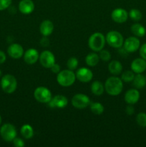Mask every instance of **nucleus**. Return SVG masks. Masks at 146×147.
I'll use <instances>...</instances> for the list:
<instances>
[{
  "label": "nucleus",
  "instance_id": "nucleus-36",
  "mask_svg": "<svg viewBox=\"0 0 146 147\" xmlns=\"http://www.w3.org/2000/svg\"><path fill=\"white\" fill-rule=\"evenodd\" d=\"M125 112L127 115H129V116H131V115H133V113H135V109H134V107L133 106V105L129 104L128 106L126 107Z\"/></svg>",
  "mask_w": 146,
  "mask_h": 147
},
{
  "label": "nucleus",
  "instance_id": "nucleus-15",
  "mask_svg": "<svg viewBox=\"0 0 146 147\" xmlns=\"http://www.w3.org/2000/svg\"><path fill=\"white\" fill-rule=\"evenodd\" d=\"M24 60L29 65H33L37 63L40 57L38 51L34 48H29L24 53Z\"/></svg>",
  "mask_w": 146,
  "mask_h": 147
},
{
  "label": "nucleus",
  "instance_id": "nucleus-37",
  "mask_svg": "<svg viewBox=\"0 0 146 147\" xmlns=\"http://www.w3.org/2000/svg\"><path fill=\"white\" fill-rule=\"evenodd\" d=\"M40 43H41L42 46H43V47H47V46H48L49 44H50V40H49V39L47 38V37L43 36L42 39L41 41H40Z\"/></svg>",
  "mask_w": 146,
  "mask_h": 147
},
{
  "label": "nucleus",
  "instance_id": "nucleus-24",
  "mask_svg": "<svg viewBox=\"0 0 146 147\" xmlns=\"http://www.w3.org/2000/svg\"><path fill=\"white\" fill-rule=\"evenodd\" d=\"M100 57L99 55H97L95 53H90L86 56L85 62L86 64L90 67H94L98 64L100 61Z\"/></svg>",
  "mask_w": 146,
  "mask_h": 147
},
{
  "label": "nucleus",
  "instance_id": "nucleus-14",
  "mask_svg": "<svg viewBox=\"0 0 146 147\" xmlns=\"http://www.w3.org/2000/svg\"><path fill=\"white\" fill-rule=\"evenodd\" d=\"M8 55L14 59H19L24 55V49L21 45L13 43L9 46L7 49Z\"/></svg>",
  "mask_w": 146,
  "mask_h": 147
},
{
  "label": "nucleus",
  "instance_id": "nucleus-10",
  "mask_svg": "<svg viewBox=\"0 0 146 147\" xmlns=\"http://www.w3.org/2000/svg\"><path fill=\"white\" fill-rule=\"evenodd\" d=\"M140 46V41L137 37H130L126 39L123 43V47L126 51L130 53H135Z\"/></svg>",
  "mask_w": 146,
  "mask_h": 147
},
{
  "label": "nucleus",
  "instance_id": "nucleus-3",
  "mask_svg": "<svg viewBox=\"0 0 146 147\" xmlns=\"http://www.w3.org/2000/svg\"><path fill=\"white\" fill-rule=\"evenodd\" d=\"M106 39L100 32H94L88 40V46L92 51L100 52L104 47Z\"/></svg>",
  "mask_w": 146,
  "mask_h": 147
},
{
  "label": "nucleus",
  "instance_id": "nucleus-29",
  "mask_svg": "<svg viewBox=\"0 0 146 147\" xmlns=\"http://www.w3.org/2000/svg\"><path fill=\"white\" fill-rule=\"evenodd\" d=\"M136 122L141 127H146V113L140 112L136 116Z\"/></svg>",
  "mask_w": 146,
  "mask_h": 147
},
{
  "label": "nucleus",
  "instance_id": "nucleus-13",
  "mask_svg": "<svg viewBox=\"0 0 146 147\" xmlns=\"http://www.w3.org/2000/svg\"><path fill=\"white\" fill-rule=\"evenodd\" d=\"M76 78L82 83H89L93 78V73L87 67H81L76 72Z\"/></svg>",
  "mask_w": 146,
  "mask_h": 147
},
{
  "label": "nucleus",
  "instance_id": "nucleus-7",
  "mask_svg": "<svg viewBox=\"0 0 146 147\" xmlns=\"http://www.w3.org/2000/svg\"><path fill=\"white\" fill-rule=\"evenodd\" d=\"M34 96L39 103H48L52 99V93L47 88L40 86L34 90Z\"/></svg>",
  "mask_w": 146,
  "mask_h": 147
},
{
  "label": "nucleus",
  "instance_id": "nucleus-16",
  "mask_svg": "<svg viewBox=\"0 0 146 147\" xmlns=\"http://www.w3.org/2000/svg\"><path fill=\"white\" fill-rule=\"evenodd\" d=\"M124 98L127 104L134 105L137 103L140 99V93L136 88L130 89L125 93Z\"/></svg>",
  "mask_w": 146,
  "mask_h": 147
},
{
  "label": "nucleus",
  "instance_id": "nucleus-18",
  "mask_svg": "<svg viewBox=\"0 0 146 147\" xmlns=\"http://www.w3.org/2000/svg\"><path fill=\"white\" fill-rule=\"evenodd\" d=\"M34 4L31 0H21L19 3V10L23 14H29L34 11Z\"/></svg>",
  "mask_w": 146,
  "mask_h": 147
},
{
  "label": "nucleus",
  "instance_id": "nucleus-27",
  "mask_svg": "<svg viewBox=\"0 0 146 147\" xmlns=\"http://www.w3.org/2000/svg\"><path fill=\"white\" fill-rule=\"evenodd\" d=\"M128 17H130L132 20L134 22H139L142 20L143 14L139 9H132L128 13Z\"/></svg>",
  "mask_w": 146,
  "mask_h": 147
},
{
  "label": "nucleus",
  "instance_id": "nucleus-30",
  "mask_svg": "<svg viewBox=\"0 0 146 147\" xmlns=\"http://www.w3.org/2000/svg\"><path fill=\"white\" fill-rule=\"evenodd\" d=\"M78 60L76 57H70L67 62V67H68L69 70H75L77 67V66H78Z\"/></svg>",
  "mask_w": 146,
  "mask_h": 147
},
{
  "label": "nucleus",
  "instance_id": "nucleus-41",
  "mask_svg": "<svg viewBox=\"0 0 146 147\" xmlns=\"http://www.w3.org/2000/svg\"><path fill=\"white\" fill-rule=\"evenodd\" d=\"M145 78H146V76H145Z\"/></svg>",
  "mask_w": 146,
  "mask_h": 147
},
{
  "label": "nucleus",
  "instance_id": "nucleus-11",
  "mask_svg": "<svg viewBox=\"0 0 146 147\" xmlns=\"http://www.w3.org/2000/svg\"><path fill=\"white\" fill-rule=\"evenodd\" d=\"M47 104L52 109H64L68 104V99L62 95H57L54 98H52L51 100Z\"/></svg>",
  "mask_w": 146,
  "mask_h": 147
},
{
  "label": "nucleus",
  "instance_id": "nucleus-6",
  "mask_svg": "<svg viewBox=\"0 0 146 147\" xmlns=\"http://www.w3.org/2000/svg\"><path fill=\"white\" fill-rule=\"evenodd\" d=\"M0 135L5 142H12L17 137V129L11 123H4L0 129Z\"/></svg>",
  "mask_w": 146,
  "mask_h": 147
},
{
  "label": "nucleus",
  "instance_id": "nucleus-20",
  "mask_svg": "<svg viewBox=\"0 0 146 147\" xmlns=\"http://www.w3.org/2000/svg\"><path fill=\"white\" fill-rule=\"evenodd\" d=\"M108 70L113 76H118L123 71V65L118 60H112L108 65Z\"/></svg>",
  "mask_w": 146,
  "mask_h": 147
},
{
  "label": "nucleus",
  "instance_id": "nucleus-22",
  "mask_svg": "<svg viewBox=\"0 0 146 147\" xmlns=\"http://www.w3.org/2000/svg\"><path fill=\"white\" fill-rule=\"evenodd\" d=\"M131 32L135 37H143L146 34V30L144 26L139 23H135L132 25Z\"/></svg>",
  "mask_w": 146,
  "mask_h": 147
},
{
  "label": "nucleus",
  "instance_id": "nucleus-25",
  "mask_svg": "<svg viewBox=\"0 0 146 147\" xmlns=\"http://www.w3.org/2000/svg\"><path fill=\"white\" fill-rule=\"evenodd\" d=\"M21 134L24 139H29L34 136V129L29 124H24L20 129Z\"/></svg>",
  "mask_w": 146,
  "mask_h": 147
},
{
  "label": "nucleus",
  "instance_id": "nucleus-33",
  "mask_svg": "<svg viewBox=\"0 0 146 147\" xmlns=\"http://www.w3.org/2000/svg\"><path fill=\"white\" fill-rule=\"evenodd\" d=\"M12 142L14 146L16 147H24L25 146V143H24V140L20 139V138H14V140L12 141Z\"/></svg>",
  "mask_w": 146,
  "mask_h": 147
},
{
  "label": "nucleus",
  "instance_id": "nucleus-2",
  "mask_svg": "<svg viewBox=\"0 0 146 147\" xmlns=\"http://www.w3.org/2000/svg\"><path fill=\"white\" fill-rule=\"evenodd\" d=\"M76 80V75L71 70H61L57 74V81L62 87H70L72 86Z\"/></svg>",
  "mask_w": 146,
  "mask_h": 147
},
{
  "label": "nucleus",
  "instance_id": "nucleus-26",
  "mask_svg": "<svg viewBox=\"0 0 146 147\" xmlns=\"http://www.w3.org/2000/svg\"><path fill=\"white\" fill-rule=\"evenodd\" d=\"M90 110L94 114L101 115L104 112V106L102 103L98 102L90 103Z\"/></svg>",
  "mask_w": 146,
  "mask_h": 147
},
{
  "label": "nucleus",
  "instance_id": "nucleus-4",
  "mask_svg": "<svg viewBox=\"0 0 146 147\" xmlns=\"http://www.w3.org/2000/svg\"><path fill=\"white\" fill-rule=\"evenodd\" d=\"M1 87L5 93L9 94L14 93L17 88V79L12 75H5L1 80Z\"/></svg>",
  "mask_w": 146,
  "mask_h": 147
},
{
  "label": "nucleus",
  "instance_id": "nucleus-19",
  "mask_svg": "<svg viewBox=\"0 0 146 147\" xmlns=\"http://www.w3.org/2000/svg\"><path fill=\"white\" fill-rule=\"evenodd\" d=\"M40 31L44 37H48L54 31V24L52 22L49 20H44L41 23L40 27Z\"/></svg>",
  "mask_w": 146,
  "mask_h": 147
},
{
  "label": "nucleus",
  "instance_id": "nucleus-9",
  "mask_svg": "<svg viewBox=\"0 0 146 147\" xmlns=\"http://www.w3.org/2000/svg\"><path fill=\"white\" fill-rule=\"evenodd\" d=\"M40 64L45 68H50L55 63V57L52 52L44 50L40 55Z\"/></svg>",
  "mask_w": 146,
  "mask_h": 147
},
{
  "label": "nucleus",
  "instance_id": "nucleus-17",
  "mask_svg": "<svg viewBox=\"0 0 146 147\" xmlns=\"http://www.w3.org/2000/svg\"><path fill=\"white\" fill-rule=\"evenodd\" d=\"M131 70L134 73H142L146 70V60L143 58H136L132 62Z\"/></svg>",
  "mask_w": 146,
  "mask_h": 147
},
{
  "label": "nucleus",
  "instance_id": "nucleus-35",
  "mask_svg": "<svg viewBox=\"0 0 146 147\" xmlns=\"http://www.w3.org/2000/svg\"><path fill=\"white\" fill-rule=\"evenodd\" d=\"M50 70L53 73H55V74H58L60 71H61V69H60V65L57 64V63H54L51 67H50Z\"/></svg>",
  "mask_w": 146,
  "mask_h": 147
},
{
  "label": "nucleus",
  "instance_id": "nucleus-21",
  "mask_svg": "<svg viewBox=\"0 0 146 147\" xmlns=\"http://www.w3.org/2000/svg\"><path fill=\"white\" fill-rule=\"evenodd\" d=\"M90 89H91V91L93 94L100 96L104 93V86L102 82L99 81V80H95L91 84Z\"/></svg>",
  "mask_w": 146,
  "mask_h": 147
},
{
  "label": "nucleus",
  "instance_id": "nucleus-39",
  "mask_svg": "<svg viewBox=\"0 0 146 147\" xmlns=\"http://www.w3.org/2000/svg\"><path fill=\"white\" fill-rule=\"evenodd\" d=\"M1 121H2V119H1V116H0V125H1Z\"/></svg>",
  "mask_w": 146,
  "mask_h": 147
},
{
  "label": "nucleus",
  "instance_id": "nucleus-8",
  "mask_svg": "<svg viewBox=\"0 0 146 147\" xmlns=\"http://www.w3.org/2000/svg\"><path fill=\"white\" fill-rule=\"evenodd\" d=\"M72 105L77 109H84L90 105V99L87 95L83 93L75 94L72 98Z\"/></svg>",
  "mask_w": 146,
  "mask_h": 147
},
{
  "label": "nucleus",
  "instance_id": "nucleus-28",
  "mask_svg": "<svg viewBox=\"0 0 146 147\" xmlns=\"http://www.w3.org/2000/svg\"><path fill=\"white\" fill-rule=\"evenodd\" d=\"M134 78V72L132 71V70H126V71L123 72L121 76L122 80H123V82H125V83H130V82H133Z\"/></svg>",
  "mask_w": 146,
  "mask_h": 147
},
{
  "label": "nucleus",
  "instance_id": "nucleus-38",
  "mask_svg": "<svg viewBox=\"0 0 146 147\" xmlns=\"http://www.w3.org/2000/svg\"><path fill=\"white\" fill-rule=\"evenodd\" d=\"M6 59H7V57H6L5 53L0 50V64L4 63L6 61Z\"/></svg>",
  "mask_w": 146,
  "mask_h": 147
},
{
  "label": "nucleus",
  "instance_id": "nucleus-40",
  "mask_svg": "<svg viewBox=\"0 0 146 147\" xmlns=\"http://www.w3.org/2000/svg\"><path fill=\"white\" fill-rule=\"evenodd\" d=\"M1 70H0V76H1Z\"/></svg>",
  "mask_w": 146,
  "mask_h": 147
},
{
  "label": "nucleus",
  "instance_id": "nucleus-31",
  "mask_svg": "<svg viewBox=\"0 0 146 147\" xmlns=\"http://www.w3.org/2000/svg\"><path fill=\"white\" fill-rule=\"evenodd\" d=\"M100 60H102L104 62H108L110 61L111 59V54L110 52L107 51L106 50H102L100 51V55H99Z\"/></svg>",
  "mask_w": 146,
  "mask_h": 147
},
{
  "label": "nucleus",
  "instance_id": "nucleus-1",
  "mask_svg": "<svg viewBox=\"0 0 146 147\" xmlns=\"http://www.w3.org/2000/svg\"><path fill=\"white\" fill-rule=\"evenodd\" d=\"M104 90L112 96H118L123 89V81L118 77L112 76L107 78L104 83Z\"/></svg>",
  "mask_w": 146,
  "mask_h": 147
},
{
  "label": "nucleus",
  "instance_id": "nucleus-5",
  "mask_svg": "<svg viewBox=\"0 0 146 147\" xmlns=\"http://www.w3.org/2000/svg\"><path fill=\"white\" fill-rule=\"evenodd\" d=\"M106 42L107 44L112 47L114 48H120L123 46L124 43V38L121 33L115 30L110 31L106 35Z\"/></svg>",
  "mask_w": 146,
  "mask_h": 147
},
{
  "label": "nucleus",
  "instance_id": "nucleus-34",
  "mask_svg": "<svg viewBox=\"0 0 146 147\" xmlns=\"http://www.w3.org/2000/svg\"><path fill=\"white\" fill-rule=\"evenodd\" d=\"M140 55L142 58L146 60V43L143 44L140 47Z\"/></svg>",
  "mask_w": 146,
  "mask_h": 147
},
{
  "label": "nucleus",
  "instance_id": "nucleus-32",
  "mask_svg": "<svg viewBox=\"0 0 146 147\" xmlns=\"http://www.w3.org/2000/svg\"><path fill=\"white\" fill-rule=\"evenodd\" d=\"M12 0H0V11L9 8L11 5Z\"/></svg>",
  "mask_w": 146,
  "mask_h": 147
},
{
  "label": "nucleus",
  "instance_id": "nucleus-12",
  "mask_svg": "<svg viewBox=\"0 0 146 147\" xmlns=\"http://www.w3.org/2000/svg\"><path fill=\"white\" fill-rule=\"evenodd\" d=\"M111 18L116 23H124L128 18V13L123 8H116L112 11Z\"/></svg>",
  "mask_w": 146,
  "mask_h": 147
},
{
  "label": "nucleus",
  "instance_id": "nucleus-23",
  "mask_svg": "<svg viewBox=\"0 0 146 147\" xmlns=\"http://www.w3.org/2000/svg\"><path fill=\"white\" fill-rule=\"evenodd\" d=\"M133 86L136 89H141L146 86V78L141 73H138L135 76L133 80Z\"/></svg>",
  "mask_w": 146,
  "mask_h": 147
}]
</instances>
